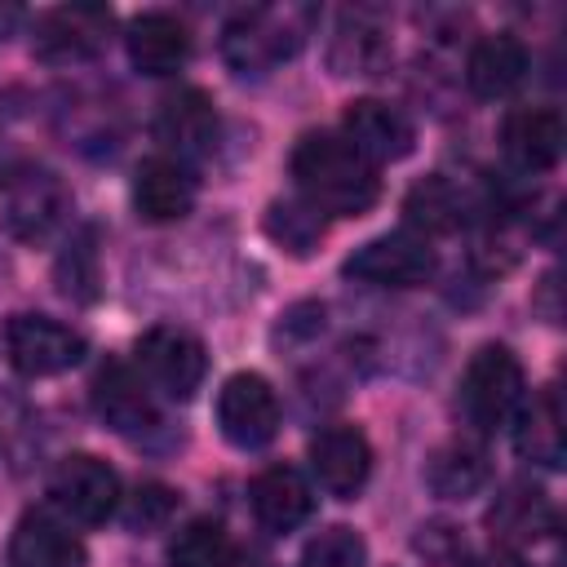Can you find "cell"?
Masks as SVG:
<instances>
[{"mask_svg":"<svg viewBox=\"0 0 567 567\" xmlns=\"http://www.w3.org/2000/svg\"><path fill=\"white\" fill-rule=\"evenodd\" d=\"M284 332L288 337H315V332H323V306L319 301H297L284 315Z\"/></svg>","mask_w":567,"mask_h":567,"instance_id":"32","label":"cell"},{"mask_svg":"<svg viewBox=\"0 0 567 567\" xmlns=\"http://www.w3.org/2000/svg\"><path fill=\"white\" fill-rule=\"evenodd\" d=\"M111 9L106 4H58L35 22V58L44 62H89L106 49Z\"/></svg>","mask_w":567,"mask_h":567,"instance_id":"10","label":"cell"},{"mask_svg":"<svg viewBox=\"0 0 567 567\" xmlns=\"http://www.w3.org/2000/svg\"><path fill=\"white\" fill-rule=\"evenodd\" d=\"M487 527L496 540H505V549L514 545H536L558 527L554 501L532 487V483H509L496 492V501L487 505Z\"/></svg>","mask_w":567,"mask_h":567,"instance_id":"19","label":"cell"},{"mask_svg":"<svg viewBox=\"0 0 567 567\" xmlns=\"http://www.w3.org/2000/svg\"><path fill=\"white\" fill-rule=\"evenodd\" d=\"M133 359H137V377L168 394V399H190L204 385L208 372V350L190 328L177 323H155L133 341Z\"/></svg>","mask_w":567,"mask_h":567,"instance_id":"5","label":"cell"},{"mask_svg":"<svg viewBox=\"0 0 567 567\" xmlns=\"http://www.w3.org/2000/svg\"><path fill=\"white\" fill-rule=\"evenodd\" d=\"M563 142H567V128L554 106H518L501 124V146H505L509 164L523 173L554 168L563 159Z\"/></svg>","mask_w":567,"mask_h":567,"instance_id":"16","label":"cell"},{"mask_svg":"<svg viewBox=\"0 0 567 567\" xmlns=\"http://www.w3.org/2000/svg\"><path fill=\"white\" fill-rule=\"evenodd\" d=\"M532 53L514 31H492L483 40H474L470 58H465V80L478 97H505L527 80Z\"/></svg>","mask_w":567,"mask_h":567,"instance_id":"21","label":"cell"},{"mask_svg":"<svg viewBox=\"0 0 567 567\" xmlns=\"http://www.w3.org/2000/svg\"><path fill=\"white\" fill-rule=\"evenodd\" d=\"M53 284H58L62 297H71V301H80V306L97 301V292H102V270H97L93 230H80V235L58 252V261H53Z\"/></svg>","mask_w":567,"mask_h":567,"instance_id":"28","label":"cell"},{"mask_svg":"<svg viewBox=\"0 0 567 567\" xmlns=\"http://www.w3.org/2000/svg\"><path fill=\"white\" fill-rule=\"evenodd\" d=\"M177 509V492L164 483H142L133 496H120V518L128 532H155L173 518Z\"/></svg>","mask_w":567,"mask_h":567,"instance_id":"31","label":"cell"},{"mask_svg":"<svg viewBox=\"0 0 567 567\" xmlns=\"http://www.w3.org/2000/svg\"><path fill=\"white\" fill-rule=\"evenodd\" d=\"M439 270V257L430 248V239L412 235V230H390L377 235L368 244H359L346 261L341 275L359 279V284H377V288H416Z\"/></svg>","mask_w":567,"mask_h":567,"instance_id":"6","label":"cell"},{"mask_svg":"<svg viewBox=\"0 0 567 567\" xmlns=\"http://www.w3.org/2000/svg\"><path fill=\"white\" fill-rule=\"evenodd\" d=\"M217 430L230 447L257 452L279 434V394L261 372H235L217 390Z\"/></svg>","mask_w":567,"mask_h":567,"instance_id":"7","label":"cell"},{"mask_svg":"<svg viewBox=\"0 0 567 567\" xmlns=\"http://www.w3.org/2000/svg\"><path fill=\"white\" fill-rule=\"evenodd\" d=\"M248 501H252L257 523H261L266 532H279V536L292 532V527H301V523L310 518V509H315V492H310L306 474L292 470V465H270V470H261V474L252 478V487H248Z\"/></svg>","mask_w":567,"mask_h":567,"instance_id":"20","label":"cell"},{"mask_svg":"<svg viewBox=\"0 0 567 567\" xmlns=\"http://www.w3.org/2000/svg\"><path fill=\"white\" fill-rule=\"evenodd\" d=\"M390 58V40H385V27L372 18V13H341L337 22V35H332V49H328V62L337 75H377Z\"/></svg>","mask_w":567,"mask_h":567,"instance_id":"25","label":"cell"},{"mask_svg":"<svg viewBox=\"0 0 567 567\" xmlns=\"http://www.w3.org/2000/svg\"><path fill=\"white\" fill-rule=\"evenodd\" d=\"M124 49L142 75H177L190 58V27L168 9H146L128 22Z\"/></svg>","mask_w":567,"mask_h":567,"instance_id":"14","label":"cell"},{"mask_svg":"<svg viewBox=\"0 0 567 567\" xmlns=\"http://www.w3.org/2000/svg\"><path fill=\"white\" fill-rule=\"evenodd\" d=\"M133 208L155 226L182 221L195 208V177L173 155H146L133 173Z\"/></svg>","mask_w":567,"mask_h":567,"instance_id":"17","label":"cell"},{"mask_svg":"<svg viewBox=\"0 0 567 567\" xmlns=\"http://www.w3.org/2000/svg\"><path fill=\"white\" fill-rule=\"evenodd\" d=\"M9 567H84V540L49 509H27L9 536Z\"/></svg>","mask_w":567,"mask_h":567,"instance_id":"18","label":"cell"},{"mask_svg":"<svg viewBox=\"0 0 567 567\" xmlns=\"http://www.w3.org/2000/svg\"><path fill=\"white\" fill-rule=\"evenodd\" d=\"M363 563H368V545L346 523H332V527L315 532L301 549V567H363Z\"/></svg>","mask_w":567,"mask_h":567,"instance_id":"30","label":"cell"},{"mask_svg":"<svg viewBox=\"0 0 567 567\" xmlns=\"http://www.w3.org/2000/svg\"><path fill=\"white\" fill-rule=\"evenodd\" d=\"M306 456H310L315 483L337 501H350L372 474V443L359 425H323L310 439Z\"/></svg>","mask_w":567,"mask_h":567,"instance_id":"12","label":"cell"},{"mask_svg":"<svg viewBox=\"0 0 567 567\" xmlns=\"http://www.w3.org/2000/svg\"><path fill=\"white\" fill-rule=\"evenodd\" d=\"M71 213V195L62 177L44 164H9L0 173V226L13 239L40 244Z\"/></svg>","mask_w":567,"mask_h":567,"instance_id":"3","label":"cell"},{"mask_svg":"<svg viewBox=\"0 0 567 567\" xmlns=\"http://www.w3.org/2000/svg\"><path fill=\"white\" fill-rule=\"evenodd\" d=\"M288 173L306 204L323 217H363L381 199L377 164L363 159L341 133H306L288 155Z\"/></svg>","mask_w":567,"mask_h":567,"instance_id":"1","label":"cell"},{"mask_svg":"<svg viewBox=\"0 0 567 567\" xmlns=\"http://www.w3.org/2000/svg\"><path fill=\"white\" fill-rule=\"evenodd\" d=\"M403 221L421 239L425 235H452V230H461L470 221V195L452 177L430 173L403 195Z\"/></svg>","mask_w":567,"mask_h":567,"instance_id":"23","label":"cell"},{"mask_svg":"<svg viewBox=\"0 0 567 567\" xmlns=\"http://www.w3.org/2000/svg\"><path fill=\"white\" fill-rule=\"evenodd\" d=\"M514 447L527 465H545L558 470L563 465V403L558 390L545 385L532 399L518 403L514 412Z\"/></svg>","mask_w":567,"mask_h":567,"instance_id":"22","label":"cell"},{"mask_svg":"<svg viewBox=\"0 0 567 567\" xmlns=\"http://www.w3.org/2000/svg\"><path fill=\"white\" fill-rule=\"evenodd\" d=\"M341 137L372 164H390V159H403L412 146H416V128L412 120L381 102V97H354L341 115Z\"/></svg>","mask_w":567,"mask_h":567,"instance_id":"13","label":"cell"},{"mask_svg":"<svg viewBox=\"0 0 567 567\" xmlns=\"http://www.w3.org/2000/svg\"><path fill=\"white\" fill-rule=\"evenodd\" d=\"M89 399H93V412L106 430L124 434V439H137L146 430L159 425V412H155V399H151V385L120 359H106L97 372H93V385H89Z\"/></svg>","mask_w":567,"mask_h":567,"instance_id":"11","label":"cell"},{"mask_svg":"<svg viewBox=\"0 0 567 567\" xmlns=\"http://www.w3.org/2000/svg\"><path fill=\"white\" fill-rule=\"evenodd\" d=\"M412 554L425 563V567H465L474 554H470V540H465V527L447 523V518H430L416 527L412 536Z\"/></svg>","mask_w":567,"mask_h":567,"instance_id":"29","label":"cell"},{"mask_svg":"<svg viewBox=\"0 0 567 567\" xmlns=\"http://www.w3.org/2000/svg\"><path fill=\"white\" fill-rule=\"evenodd\" d=\"M301 9H239L221 27V58L235 75H270L306 40Z\"/></svg>","mask_w":567,"mask_h":567,"instance_id":"2","label":"cell"},{"mask_svg":"<svg viewBox=\"0 0 567 567\" xmlns=\"http://www.w3.org/2000/svg\"><path fill=\"white\" fill-rule=\"evenodd\" d=\"M235 536L213 518H190L168 540V567H235Z\"/></svg>","mask_w":567,"mask_h":567,"instance_id":"26","label":"cell"},{"mask_svg":"<svg viewBox=\"0 0 567 567\" xmlns=\"http://www.w3.org/2000/svg\"><path fill=\"white\" fill-rule=\"evenodd\" d=\"M465 567H532L518 549H505V545H496V549H487V554H478V558H470Z\"/></svg>","mask_w":567,"mask_h":567,"instance_id":"33","label":"cell"},{"mask_svg":"<svg viewBox=\"0 0 567 567\" xmlns=\"http://www.w3.org/2000/svg\"><path fill=\"white\" fill-rule=\"evenodd\" d=\"M49 496L66 518L97 527L120 509V474L102 456L75 452V456L58 461V470L49 478Z\"/></svg>","mask_w":567,"mask_h":567,"instance_id":"9","label":"cell"},{"mask_svg":"<svg viewBox=\"0 0 567 567\" xmlns=\"http://www.w3.org/2000/svg\"><path fill=\"white\" fill-rule=\"evenodd\" d=\"M523 399H527V377H523V363L514 359V350L509 346L474 350V359L465 363V377H461V412H465V421L478 434H492L505 421H514Z\"/></svg>","mask_w":567,"mask_h":567,"instance_id":"4","label":"cell"},{"mask_svg":"<svg viewBox=\"0 0 567 567\" xmlns=\"http://www.w3.org/2000/svg\"><path fill=\"white\" fill-rule=\"evenodd\" d=\"M492 474V461H487V447L478 439H447L430 452L425 461V487L439 496V501H465L474 496Z\"/></svg>","mask_w":567,"mask_h":567,"instance_id":"24","label":"cell"},{"mask_svg":"<svg viewBox=\"0 0 567 567\" xmlns=\"http://www.w3.org/2000/svg\"><path fill=\"white\" fill-rule=\"evenodd\" d=\"M155 137L173 151L177 164L204 159L217 146V111H213V97L204 89H177L173 97H164V106L155 115Z\"/></svg>","mask_w":567,"mask_h":567,"instance_id":"15","label":"cell"},{"mask_svg":"<svg viewBox=\"0 0 567 567\" xmlns=\"http://www.w3.org/2000/svg\"><path fill=\"white\" fill-rule=\"evenodd\" d=\"M261 226H266V235H270L284 252H292V257H310V252L323 244V235H328L323 213H319L315 204H306V199H275V204L266 208Z\"/></svg>","mask_w":567,"mask_h":567,"instance_id":"27","label":"cell"},{"mask_svg":"<svg viewBox=\"0 0 567 567\" xmlns=\"http://www.w3.org/2000/svg\"><path fill=\"white\" fill-rule=\"evenodd\" d=\"M4 350H9V363L22 377H58V372L75 368L89 354V341H84V332H75L62 319L13 315L4 323Z\"/></svg>","mask_w":567,"mask_h":567,"instance_id":"8","label":"cell"}]
</instances>
